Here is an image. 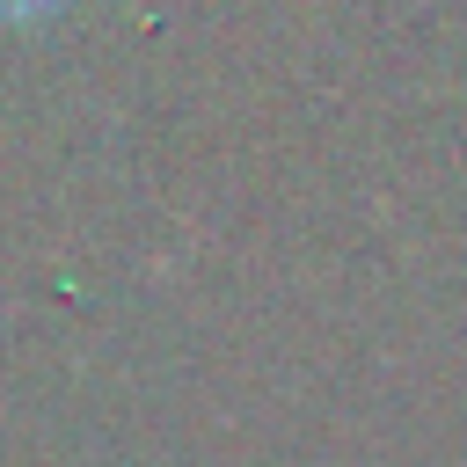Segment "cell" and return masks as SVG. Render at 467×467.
Returning a JSON list of instances; mask_svg holds the SVG:
<instances>
[{"label":"cell","mask_w":467,"mask_h":467,"mask_svg":"<svg viewBox=\"0 0 467 467\" xmlns=\"http://www.w3.org/2000/svg\"><path fill=\"white\" fill-rule=\"evenodd\" d=\"M0 7H7V15H44L51 0H0Z\"/></svg>","instance_id":"obj_1"}]
</instances>
